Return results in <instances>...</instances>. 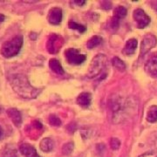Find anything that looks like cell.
I'll return each instance as SVG.
<instances>
[{
  "instance_id": "cell-22",
  "label": "cell",
  "mask_w": 157,
  "mask_h": 157,
  "mask_svg": "<svg viewBox=\"0 0 157 157\" xmlns=\"http://www.w3.org/2000/svg\"><path fill=\"white\" fill-rule=\"evenodd\" d=\"M73 150V144L72 142H68L67 144H65L62 148V152L64 155H70Z\"/></svg>"
},
{
  "instance_id": "cell-11",
  "label": "cell",
  "mask_w": 157,
  "mask_h": 157,
  "mask_svg": "<svg viewBox=\"0 0 157 157\" xmlns=\"http://www.w3.org/2000/svg\"><path fill=\"white\" fill-rule=\"evenodd\" d=\"M19 151L25 157H40L34 147L27 143H24L19 147Z\"/></svg>"
},
{
  "instance_id": "cell-19",
  "label": "cell",
  "mask_w": 157,
  "mask_h": 157,
  "mask_svg": "<svg viewBox=\"0 0 157 157\" xmlns=\"http://www.w3.org/2000/svg\"><path fill=\"white\" fill-rule=\"evenodd\" d=\"M112 63L113 66L116 68L117 70H119V71L124 72V71L126 70V65H125L124 62L122 61L121 59H119L118 57H114V58L113 59Z\"/></svg>"
},
{
  "instance_id": "cell-14",
  "label": "cell",
  "mask_w": 157,
  "mask_h": 157,
  "mask_svg": "<svg viewBox=\"0 0 157 157\" xmlns=\"http://www.w3.org/2000/svg\"><path fill=\"white\" fill-rule=\"evenodd\" d=\"M92 101V95L89 93H82L77 98V103L79 106L83 107H86L90 106Z\"/></svg>"
},
{
  "instance_id": "cell-21",
  "label": "cell",
  "mask_w": 157,
  "mask_h": 157,
  "mask_svg": "<svg viewBox=\"0 0 157 157\" xmlns=\"http://www.w3.org/2000/svg\"><path fill=\"white\" fill-rule=\"evenodd\" d=\"M49 122H50L52 126H54V127H59L61 125V121L59 120V118L57 117L56 115H54V114L50 115Z\"/></svg>"
},
{
  "instance_id": "cell-27",
  "label": "cell",
  "mask_w": 157,
  "mask_h": 157,
  "mask_svg": "<svg viewBox=\"0 0 157 157\" xmlns=\"http://www.w3.org/2000/svg\"><path fill=\"white\" fill-rule=\"evenodd\" d=\"M2 135H3V129H2V128L0 127V138H1Z\"/></svg>"
},
{
  "instance_id": "cell-25",
  "label": "cell",
  "mask_w": 157,
  "mask_h": 157,
  "mask_svg": "<svg viewBox=\"0 0 157 157\" xmlns=\"http://www.w3.org/2000/svg\"><path fill=\"white\" fill-rule=\"evenodd\" d=\"M73 3H74V4H78V6H83V5H84L85 3H86V1H85V0H80V1H77V0H76V1H73Z\"/></svg>"
},
{
  "instance_id": "cell-7",
  "label": "cell",
  "mask_w": 157,
  "mask_h": 157,
  "mask_svg": "<svg viewBox=\"0 0 157 157\" xmlns=\"http://www.w3.org/2000/svg\"><path fill=\"white\" fill-rule=\"evenodd\" d=\"M134 19L137 23V27L140 29L145 28L150 23V17L146 14V12L141 9H136L133 14Z\"/></svg>"
},
{
  "instance_id": "cell-18",
  "label": "cell",
  "mask_w": 157,
  "mask_h": 157,
  "mask_svg": "<svg viewBox=\"0 0 157 157\" xmlns=\"http://www.w3.org/2000/svg\"><path fill=\"white\" fill-rule=\"evenodd\" d=\"M101 42H102V38L100 37V36H97V35H96V36L92 37V38L87 41L86 45H87V47H88L89 49H93V48L98 46L99 45H101Z\"/></svg>"
},
{
  "instance_id": "cell-5",
  "label": "cell",
  "mask_w": 157,
  "mask_h": 157,
  "mask_svg": "<svg viewBox=\"0 0 157 157\" xmlns=\"http://www.w3.org/2000/svg\"><path fill=\"white\" fill-rule=\"evenodd\" d=\"M156 38L153 34H147L144 36L143 40L141 42V46H140V56L145 55L147 52H148L154 48L156 45Z\"/></svg>"
},
{
  "instance_id": "cell-13",
  "label": "cell",
  "mask_w": 157,
  "mask_h": 157,
  "mask_svg": "<svg viewBox=\"0 0 157 157\" xmlns=\"http://www.w3.org/2000/svg\"><path fill=\"white\" fill-rule=\"evenodd\" d=\"M138 45L137 39H131L128 40V42L126 43V45L123 49V53L126 55H132L136 50V47Z\"/></svg>"
},
{
  "instance_id": "cell-6",
  "label": "cell",
  "mask_w": 157,
  "mask_h": 157,
  "mask_svg": "<svg viewBox=\"0 0 157 157\" xmlns=\"http://www.w3.org/2000/svg\"><path fill=\"white\" fill-rule=\"evenodd\" d=\"M62 45H63V39L61 37L56 34H52L50 36L47 42V50L50 53L54 54L60 50Z\"/></svg>"
},
{
  "instance_id": "cell-15",
  "label": "cell",
  "mask_w": 157,
  "mask_h": 157,
  "mask_svg": "<svg viewBox=\"0 0 157 157\" xmlns=\"http://www.w3.org/2000/svg\"><path fill=\"white\" fill-rule=\"evenodd\" d=\"M40 149L44 152H50L52 150L54 147V142L53 140L50 138H44L43 140L40 141Z\"/></svg>"
},
{
  "instance_id": "cell-1",
  "label": "cell",
  "mask_w": 157,
  "mask_h": 157,
  "mask_svg": "<svg viewBox=\"0 0 157 157\" xmlns=\"http://www.w3.org/2000/svg\"><path fill=\"white\" fill-rule=\"evenodd\" d=\"M11 86L14 91L17 92L19 95H21L24 98H27V99L36 98L40 93V91L33 88L29 84L28 80L25 77L21 76V75H17L12 78Z\"/></svg>"
},
{
  "instance_id": "cell-26",
  "label": "cell",
  "mask_w": 157,
  "mask_h": 157,
  "mask_svg": "<svg viewBox=\"0 0 157 157\" xmlns=\"http://www.w3.org/2000/svg\"><path fill=\"white\" fill-rule=\"evenodd\" d=\"M5 18H6L5 16H4L3 14H1V13H0V23L3 22V21H5Z\"/></svg>"
},
{
  "instance_id": "cell-9",
  "label": "cell",
  "mask_w": 157,
  "mask_h": 157,
  "mask_svg": "<svg viewBox=\"0 0 157 157\" xmlns=\"http://www.w3.org/2000/svg\"><path fill=\"white\" fill-rule=\"evenodd\" d=\"M47 19L50 24L58 25H59L62 21V10L60 8L54 7L52 9H51L49 13H48V17Z\"/></svg>"
},
{
  "instance_id": "cell-8",
  "label": "cell",
  "mask_w": 157,
  "mask_h": 157,
  "mask_svg": "<svg viewBox=\"0 0 157 157\" xmlns=\"http://www.w3.org/2000/svg\"><path fill=\"white\" fill-rule=\"evenodd\" d=\"M127 15V9L123 6H118L115 8L113 16L112 21H111V26L113 29H117L120 24V20L121 18L126 17Z\"/></svg>"
},
{
  "instance_id": "cell-16",
  "label": "cell",
  "mask_w": 157,
  "mask_h": 157,
  "mask_svg": "<svg viewBox=\"0 0 157 157\" xmlns=\"http://www.w3.org/2000/svg\"><path fill=\"white\" fill-rule=\"evenodd\" d=\"M49 67H50L51 70L53 71L54 73H58V74H64V69L62 68L61 65L59 61L56 59H52L49 61Z\"/></svg>"
},
{
  "instance_id": "cell-24",
  "label": "cell",
  "mask_w": 157,
  "mask_h": 157,
  "mask_svg": "<svg viewBox=\"0 0 157 157\" xmlns=\"http://www.w3.org/2000/svg\"><path fill=\"white\" fill-rule=\"evenodd\" d=\"M139 157H157V155L155 153H154V152H147V153L141 155Z\"/></svg>"
},
{
  "instance_id": "cell-10",
  "label": "cell",
  "mask_w": 157,
  "mask_h": 157,
  "mask_svg": "<svg viewBox=\"0 0 157 157\" xmlns=\"http://www.w3.org/2000/svg\"><path fill=\"white\" fill-rule=\"evenodd\" d=\"M145 71L154 78H157V53H155L145 65Z\"/></svg>"
},
{
  "instance_id": "cell-12",
  "label": "cell",
  "mask_w": 157,
  "mask_h": 157,
  "mask_svg": "<svg viewBox=\"0 0 157 157\" xmlns=\"http://www.w3.org/2000/svg\"><path fill=\"white\" fill-rule=\"evenodd\" d=\"M7 114L8 116L11 118V120L12 121V122L15 124V126L19 127L20 124L22 123V116L20 112L15 109V108H10L7 110Z\"/></svg>"
},
{
  "instance_id": "cell-3",
  "label": "cell",
  "mask_w": 157,
  "mask_h": 157,
  "mask_svg": "<svg viewBox=\"0 0 157 157\" xmlns=\"http://www.w3.org/2000/svg\"><path fill=\"white\" fill-rule=\"evenodd\" d=\"M107 63V59L104 54L100 53V54L96 55L91 62L89 70L87 73V77L92 78L99 76L101 72L103 71V69L106 67Z\"/></svg>"
},
{
  "instance_id": "cell-23",
  "label": "cell",
  "mask_w": 157,
  "mask_h": 157,
  "mask_svg": "<svg viewBox=\"0 0 157 157\" xmlns=\"http://www.w3.org/2000/svg\"><path fill=\"white\" fill-rule=\"evenodd\" d=\"M110 146L112 147V149L116 150L121 146V141L118 140L117 138H112L111 141H110Z\"/></svg>"
},
{
  "instance_id": "cell-4",
  "label": "cell",
  "mask_w": 157,
  "mask_h": 157,
  "mask_svg": "<svg viewBox=\"0 0 157 157\" xmlns=\"http://www.w3.org/2000/svg\"><path fill=\"white\" fill-rule=\"evenodd\" d=\"M65 55L69 64L72 65H80L86 60V57L84 54H81L75 48H69L65 52Z\"/></svg>"
},
{
  "instance_id": "cell-2",
  "label": "cell",
  "mask_w": 157,
  "mask_h": 157,
  "mask_svg": "<svg viewBox=\"0 0 157 157\" xmlns=\"http://www.w3.org/2000/svg\"><path fill=\"white\" fill-rule=\"evenodd\" d=\"M23 45L22 36H16L11 40L4 43L1 48V53L6 58H11L17 55Z\"/></svg>"
},
{
  "instance_id": "cell-20",
  "label": "cell",
  "mask_w": 157,
  "mask_h": 157,
  "mask_svg": "<svg viewBox=\"0 0 157 157\" xmlns=\"http://www.w3.org/2000/svg\"><path fill=\"white\" fill-rule=\"evenodd\" d=\"M68 26L70 29H73V30H78V32L80 33H83L86 31V28L85 27L84 25H79V24H77L76 22H73V21H70L69 24H68Z\"/></svg>"
},
{
  "instance_id": "cell-17",
  "label": "cell",
  "mask_w": 157,
  "mask_h": 157,
  "mask_svg": "<svg viewBox=\"0 0 157 157\" xmlns=\"http://www.w3.org/2000/svg\"><path fill=\"white\" fill-rule=\"evenodd\" d=\"M147 120L148 122H155L157 121V106H152L147 113Z\"/></svg>"
}]
</instances>
